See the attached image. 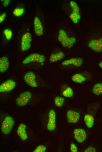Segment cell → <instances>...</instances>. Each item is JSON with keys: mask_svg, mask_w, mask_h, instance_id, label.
Listing matches in <instances>:
<instances>
[{"mask_svg": "<svg viewBox=\"0 0 102 152\" xmlns=\"http://www.w3.org/2000/svg\"><path fill=\"white\" fill-rule=\"evenodd\" d=\"M67 116L68 122L72 124L77 123L80 118V115L79 112L72 110L67 111Z\"/></svg>", "mask_w": 102, "mask_h": 152, "instance_id": "8fae6325", "label": "cell"}, {"mask_svg": "<svg viewBox=\"0 0 102 152\" xmlns=\"http://www.w3.org/2000/svg\"><path fill=\"white\" fill-rule=\"evenodd\" d=\"M69 18L75 24L78 23L81 18L79 12L72 11L69 16Z\"/></svg>", "mask_w": 102, "mask_h": 152, "instance_id": "d6986e66", "label": "cell"}, {"mask_svg": "<svg viewBox=\"0 0 102 152\" xmlns=\"http://www.w3.org/2000/svg\"><path fill=\"white\" fill-rule=\"evenodd\" d=\"M74 138L79 143L84 142L86 138L87 135L85 131L83 129L77 128L74 131Z\"/></svg>", "mask_w": 102, "mask_h": 152, "instance_id": "30bf717a", "label": "cell"}, {"mask_svg": "<svg viewBox=\"0 0 102 152\" xmlns=\"http://www.w3.org/2000/svg\"><path fill=\"white\" fill-rule=\"evenodd\" d=\"M89 47L93 51L96 52L102 51V38L90 40L88 43Z\"/></svg>", "mask_w": 102, "mask_h": 152, "instance_id": "8992f818", "label": "cell"}, {"mask_svg": "<svg viewBox=\"0 0 102 152\" xmlns=\"http://www.w3.org/2000/svg\"><path fill=\"white\" fill-rule=\"evenodd\" d=\"M65 57V54L62 51H59L52 54L49 58V61L52 63L61 60Z\"/></svg>", "mask_w": 102, "mask_h": 152, "instance_id": "9a60e30c", "label": "cell"}, {"mask_svg": "<svg viewBox=\"0 0 102 152\" xmlns=\"http://www.w3.org/2000/svg\"><path fill=\"white\" fill-rule=\"evenodd\" d=\"M56 118L55 111L53 110H50L48 113V121L47 125V128L50 131H53L55 128Z\"/></svg>", "mask_w": 102, "mask_h": 152, "instance_id": "ba28073f", "label": "cell"}, {"mask_svg": "<svg viewBox=\"0 0 102 152\" xmlns=\"http://www.w3.org/2000/svg\"><path fill=\"white\" fill-rule=\"evenodd\" d=\"M1 2H3V6L5 7L7 6L9 4L10 2V0H1Z\"/></svg>", "mask_w": 102, "mask_h": 152, "instance_id": "f546056e", "label": "cell"}, {"mask_svg": "<svg viewBox=\"0 0 102 152\" xmlns=\"http://www.w3.org/2000/svg\"><path fill=\"white\" fill-rule=\"evenodd\" d=\"M26 126L24 123L21 124L18 127L17 129H25Z\"/></svg>", "mask_w": 102, "mask_h": 152, "instance_id": "4dcf8cb0", "label": "cell"}, {"mask_svg": "<svg viewBox=\"0 0 102 152\" xmlns=\"http://www.w3.org/2000/svg\"><path fill=\"white\" fill-rule=\"evenodd\" d=\"M36 77L35 74L33 72L29 71L25 73L23 77V79L25 82L29 86L32 87H36L38 85L35 80Z\"/></svg>", "mask_w": 102, "mask_h": 152, "instance_id": "5b68a950", "label": "cell"}, {"mask_svg": "<svg viewBox=\"0 0 102 152\" xmlns=\"http://www.w3.org/2000/svg\"><path fill=\"white\" fill-rule=\"evenodd\" d=\"M70 5L72 11L79 12V7L75 2L73 1H70Z\"/></svg>", "mask_w": 102, "mask_h": 152, "instance_id": "d4e9b609", "label": "cell"}, {"mask_svg": "<svg viewBox=\"0 0 102 152\" xmlns=\"http://www.w3.org/2000/svg\"><path fill=\"white\" fill-rule=\"evenodd\" d=\"M92 92L96 95L102 94V84L97 83L95 84L92 89Z\"/></svg>", "mask_w": 102, "mask_h": 152, "instance_id": "ac0fdd59", "label": "cell"}, {"mask_svg": "<svg viewBox=\"0 0 102 152\" xmlns=\"http://www.w3.org/2000/svg\"><path fill=\"white\" fill-rule=\"evenodd\" d=\"M16 86V82L12 80H7L0 85V92H4L12 90Z\"/></svg>", "mask_w": 102, "mask_h": 152, "instance_id": "52a82bcc", "label": "cell"}, {"mask_svg": "<svg viewBox=\"0 0 102 152\" xmlns=\"http://www.w3.org/2000/svg\"><path fill=\"white\" fill-rule=\"evenodd\" d=\"M83 61V60L81 58H72L64 61L62 64L64 66L72 65L76 67H79L82 64Z\"/></svg>", "mask_w": 102, "mask_h": 152, "instance_id": "7c38bea8", "label": "cell"}, {"mask_svg": "<svg viewBox=\"0 0 102 152\" xmlns=\"http://www.w3.org/2000/svg\"><path fill=\"white\" fill-rule=\"evenodd\" d=\"M98 65L100 68H102V61L99 63Z\"/></svg>", "mask_w": 102, "mask_h": 152, "instance_id": "1f68e13d", "label": "cell"}, {"mask_svg": "<svg viewBox=\"0 0 102 152\" xmlns=\"http://www.w3.org/2000/svg\"><path fill=\"white\" fill-rule=\"evenodd\" d=\"M4 34L5 38L7 40H10L11 39L13 35V32L12 30L8 28L4 30Z\"/></svg>", "mask_w": 102, "mask_h": 152, "instance_id": "cb8c5ba5", "label": "cell"}, {"mask_svg": "<svg viewBox=\"0 0 102 152\" xmlns=\"http://www.w3.org/2000/svg\"><path fill=\"white\" fill-rule=\"evenodd\" d=\"M32 96L31 93L29 91L21 93L16 100V104L19 107L25 105L30 99Z\"/></svg>", "mask_w": 102, "mask_h": 152, "instance_id": "277c9868", "label": "cell"}, {"mask_svg": "<svg viewBox=\"0 0 102 152\" xmlns=\"http://www.w3.org/2000/svg\"><path fill=\"white\" fill-rule=\"evenodd\" d=\"M84 120L85 123L88 128H91L93 126L94 119L92 115L89 114L85 115L84 117Z\"/></svg>", "mask_w": 102, "mask_h": 152, "instance_id": "2e32d148", "label": "cell"}, {"mask_svg": "<svg viewBox=\"0 0 102 152\" xmlns=\"http://www.w3.org/2000/svg\"><path fill=\"white\" fill-rule=\"evenodd\" d=\"M45 57L43 55L37 53H33L26 57L23 60L22 63L25 64L35 62L43 63L45 62Z\"/></svg>", "mask_w": 102, "mask_h": 152, "instance_id": "7a4b0ae2", "label": "cell"}, {"mask_svg": "<svg viewBox=\"0 0 102 152\" xmlns=\"http://www.w3.org/2000/svg\"><path fill=\"white\" fill-rule=\"evenodd\" d=\"M32 40V36L30 32H26L23 34L21 41V49L22 51H25L30 49Z\"/></svg>", "mask_w": 102, "mask_h": 152, "instance_id": "3957f363", "label": "cell"}, {"mask_svg": "<svg viewBox=\"0 0 102 152\" xmlns=\"http://www.w3.org/2000/svg\"><path fill=\"white\" fill-rule=\"evenodd\" d=\"M14 124V120L10 116L6 117L3 122L1 126V130L5 134H9L11 131Z\"/></svg>", "mask_w": 102, "mask_h": 152, "instance_id": "6da1fadb", "label": "cell"}, {"mask_svg": "<svg viewBox=\"0 0 102 152\" xmlns=\"http://www.w3.org/2000/svg\"><path fill=\"white\" fill-rule=\"evenodd\" d=\"M17 132L23 141L25 140L27 138V135L25 129H17Z\"/></svg>", "mask_w": 102, "mask_h": 152, "instance_id": "603a6c76", "label": "cell"}, {"mask_svg": "<svg viewBox=\"0 0 102 152\" xmlns=\"http://www.w3.org/2000/svg\"><path fill=\"white\" fill-rule=\"evenodd\" d=\"M72 79L75 82L81 83L86 80V78L81 74L77 73L74 74L72 76Z\"/></svg>", "mask_w": 102, "mask_h": 152, "instance_id": "e0dca14e", "label": "cell"}, {"mask_svg": "<svg viewBox=\"0 0 102 152\" xmlns=\"http://www.w3.org/2000/svg\"><path fill=\"white\" fill-rule=\"evenodd\" d=\"M64 101L63 97L57 96L55 99L54 102L55 105L58 107H61L63 105Z\"/></svg>", "mask_w": 102, "mask_h": 152, "instance_id": "7402d4cb", "label": "cell"}, {"mask_svg": "<svg viewBox=\"0 0 102 152\" xmlns=\"http://www.w3.org/2000/svg\"><path fill=\"white\" fill-rule=\"evenodd\" d=\"M7 14L6 13H2L0 15V23H1L4 20L6 17Z\"/></svg>", "mask_w": 102, "mask_h": 152, "instance_id": "f1b7e54d", "label": "cell"}, {"mask_svg": "<svg viewBox=\"0 0 102 152\" xmlns=\"http://www.w3.org/2000/svg\"><path fill=\"white\" fill-rule=\"evenodd\" d=\"M25 11V9L23 8L18 7L15 8L13 12V15L17 17H20L23 15Z\"/></svg>", "mask_w": 102, "mask_h": 152, "instance_id": "ffe728a7", "label": "cell"}, {"mask_svg": "<svg viewBox=\"0 0 102 152\" xmlns=\"http://www.w3.org/2000/svg\"><path fill=\"white\" fill-rule=\"evenodd\" d=\"M46 150V147L43 145L38 146L34 151L33 152H45Z\"/></svg>", "mask_w": 102, "mask_h": 152, "instance_id": "484cf974", "label": "cell"}, {"mask_svg": "<svg viewBox=\"0 0 102 152\" xmlns=\"http://www.w3.org/2000/svg\"><path fill=\"white\" fill-rule=\"evenodd\" d=\"M62 94L66 97L70 98L73 96L74 92L70 87H68L63 91Z\"/></svg>", "mask_w": 102, "mask_h": 152, "instance_id": "44dd1931", "label": "cell"}, {"mask_svg": "<svg viewBox=\"0 0 102 152\" xmlns=\"http://www.w3.org/2000/svg\"><path fill=\"white\" fill-rule=\"evenodd\" d=\"M96 148L93 146H90L88 147L84 150V152H96Z\"/></svg>", "mask_w": 102, "mask_h": 152, "instance_id": "83f0119b", "label": "cell"}, {"mask_svg": "<svg viewBox=\"0 0 102 152\" xmlns=\"http://www.w3.org/2000/svg\"><path fill=\"white\" fill-rule=\"evenodd\" d=\"M76 41V39L74 37H69L67 36L63 39L60 42L64 47L69 49L73 46Z\"/></svg>", "mask_w": 102, "mask_h": 152, "instance_id": "4fadbf2b", "label": "cell"}, {"mask_svg": "<svg viewBox=\"0 0 102 152\" xmlns=\"http://www.w3.org/2000/svg\"><path fill=\"white\" fill-rule=\"evenodd\" d=\"M9 65L8 59L6 56H2L0 58V72L3 73L8 69Z\"/></svg>", "mask_w": 102, "mask_h": 152, "instance_id": "5bb4252c", "label": "cell"}, {"mask_svg": "<svg viewBox=\"0 0 102 152\" xmlns=\"http://www.w3.org/2000/svg\"><path fill=\"white\" fill-rule=\"evenodd\" d=\"M34 30L36 34L39 36L42 35L43 33V25L38 17H35L34 19Z\"/></svg>", "mask_w": 102, "mask_h": 152, "instance_id": "9c48e42d", "label": "cell"}, {"mask_svg": "<svg viewBox=\"0 0 102 152\" xmlns=\"http://www.w3.org/2000/svg\"><path fill=\"white\" fill-rule=\"evenodd\" d=\"M70 151L72 152H77L78 151V149L76 146L73 143L70 144Z\"/></svg>", "mask_w": 102, "mask_h": 152, "instance_id": "4316f807", "label": "cell"}]
</instances>
